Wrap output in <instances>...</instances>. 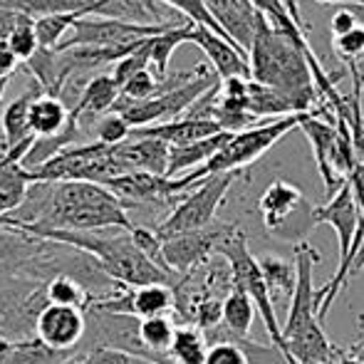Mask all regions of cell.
Masks as SVG:
<instances>
[{"mask_svg": "<svg viewBox=\"0 0 364 364\" xmlns=\"http://www.w3.org/2000/svg\"><path fill=\"white\" fill-rule=\"evenodd\" d=\"M38 240L63 243L82 250L97 263V268L109 280H117L122 288H144V285H168L173 275L159 268L149 255L136 248L132 233L124 235H102V233H80V230H33Z\"/></svg>", "mask_w": 364, "mask_h": 364, "instance_id": "obj_1", "label": "cell"}, {"mask_svg": "<svg viewBox=\"0 0 364 364\" xmlns=\"http://www.w3.org/2000/svg\"><path fill=\"white\" fill-rule=\"evenodd\" d=\"M250 80L265 87H275L288 95L302 97L312 105L315 90H312V70L302 48L275 30L270 20L258 10L255 23L253 48L248 53Z\"/></svg>", "mask_w": 364, "mask_h": 364, "instance_id": "obj_2", "label": "cell"}, {"mask_svg": "<svg viewBox=\"0 0 364 364\" xmlns=\"http://www.w3.org/2000/svg\"><path fill=\"white\" fill-rule=\"evenodd\" d=\"M216 255L225 258V263H228L230 285H233L235 290L245 292V295L253 300L258 315L263 317V325H265V330H268L273 347L283 355L285 364H292L288 355V345H285L283 325L278 322L273 297H270V290L263 278V270H260V265H258V255H253L248 250V238H245L243 228H238L235 223L230 225V230L218 243Z\"/></svg>", "mask_w": 364, "mask_h": 364, "instance_id": "obj_3", "label": "cell"}, {"mask_svg": "<svg viewBox=\"0 0 364 364\" xmlns=\"http://www.w3.org/2000/svg\"><path fill=\"white\" fill-rule=\"evenodd\" d=\"M295 127H300V114L283 117V119H270L265 124H258L253 129L238 132V134L230 136V141L225 144L216 156L208 164H203L201 168L186 173V176L176 178L178 191H188L193 188L198 181L208 176H216V173H230V171H240V168L250 166L255 159H260L270 146L278 139H283L288 132H292Z\"/></svg>", "mask_w": 364, "mask_h": 364, "instance_id": "obj_4", "label": "cell"}, {"mask_svg": "<svg viewBox=\"0 0 364 364\" xmlns=\"http://www.w3.org/2000/svg\"><path fill=\"white\" fill-rule=\"evenodd\" d=\"M235 178H238V171L216 173V176L198 181L188 191V196H181L176 208L159 223V238L164 240L178 233H191V230H201L216 223V213L220 203L225 201V196H228L230 186L235 183Z\"/></svg>", "mask_w": 364, "mask_h": 364, "instance_id": "obj_5", "label": "cell"}, {"mask_svg": "<svg viewBox=\"0 0 364 364\" xmlns=\"http://www.w3.org/2000/svg\"><path fill=\"white\" fill-rule=\"evenodd\" d=\"M312 208L315 206H310L300 188L292 186L290 181H273L263 191L258 203L265 230L290 243L305 240L307 230L315 225Z\"/></svg>", "mask_w": 364, "mask_h": 364, "instance_id": "obj_6", "label": "cell"}, {"mask_svg": "<svg viewBox=\"0 0 364 364\" xmlns=\"http://www.w3.org/2000/svg\"><path fill=\"white\" fill-rule=\"evenodd\" d=\"M181 28V25H178ZM171 28H144V25L122 23V20L97 18V15H82L63 40L58 50L70 48H129V45H141L144 40L161 35Z\"/></svg>", "mask_w": 364, "mask_h": 364, "instance_id": "obj_7", "label": "cell"}, {"mask_svg": "<svg viewBox=\"0 0 364 364\" xmlns=\"http://www.w3.org/2000/svg\"><path fill=\"white\" fill-rule=\"evenodd\" d=\"M292 250H295L297 280L288 307V317H285V325H283L285 337H290L292 332L310 325V322L320 320L317 317V312H320V290L315 288V268L320 263V250L307 243V240L295 243Z\"/></svg>", "mask_w": 364, "mask_h": 364, "instance_id": "obj_8", "label": "cell"}, {"mask_svg": "<svg viewBox=\"0 0 364 364\" xmlns=\"http://www.w3.org/2000/svg\"><path fill=\"white\" fill-rule=\"evenodd\" d=\"M230 225L233 223H213V225H208V228L164 238L161 240L164 265H166L173 275L176 273L186 275V273H191V270H196L198 265L208 263V258L216 253L218 243L230 230Z\"/></svg>", "mask_w": 364, "mask_h": 364, "instance_id": "obj_9", "label": "cell"}, {"mask_svg": "<svg viewBox=\"0 0 364 364\" xmlns=\"http://www.w3.org/2000/svg\"><path fill=\"white\" fill-rule=\"evenodd\" d=\"M87 15L144 25V28H178V25L191 23L181 13L164 5L161 0H97L87 10Z\"/></svg>", "mask_w": 364, "mask_h": 364, "instance_id": "obj_10", "label": "cell"}, {"mask_svg": "<svg viewBox=\"0 0 364 364\" xmlns=\"http://www.w3.org/2000/svg\"><path fill=\"white\" fill-rule=\"evenodd\" d=\"M87 332L85 310L73 305H55L50 302L35 320V335L53 352H68L82 342Z\"/></svg>", "mask_w": 364, "mask_h": 364, "instance_id": "obj_11", "label": "cell"}, {"mask_svg": "<svg viewBox=\"0 0 364 364\" xmlns=\"http://www.w3.org/2000/svg\"><path fill=\"white\" fill-rule=\"evenodd\" d=\"M112 193L119 198L124 206H136V203H166L176 201L181 196L176 186V178L156 176L146 171H132L119 178H112L107 183Z\"/></svg>", "mask_w": 364, "mask_h": 364, "instance_id": "obj_12", "label": "cell"}, {"mask_svg": "<svg viewBox=\"0 0 364 364\" xmlns=\"http://www.w3.org/2000/svg\"><path fill=\"white\" fill-rule=\"evenodd\" d=\"M203 3L230 43L243 55H248L258 23V10L253 8V3L250 0H203Z\"/></svg>", "mask_w": 364, "mask_h": 364, "instance_id": "obj_13", "label": "cell"}, {"mask_svg": "<svg viewBox=\"0 0 364 364\" xmlns=\"http://www.w3.org/2000/svg\"><path fill=\"white\" fill-rule=\"evenodd\" d=\"M191 45H196L208 63L213 65V73L220 80H230V77H245L250 80V65L248 55H243L230 40L220 38L218 33L203 28V25H193L191 30Z\"/></svg>", "mask_w": 364, "mask_h": 364, "instance_id": "obj_14", "label": "cell"}, {"mask_svg": "<svg viewBox=\"0 0 364 364\" xmlns=\"http://www.w3.org/2000/svg\"><path fill=\"white\" fill-rule=\"evenodd\" d=\"M300 129L305 132L307 141H310L312 151H315L317 168H320L322 183H325V193L332 198L342 186H345V181H340L330 168V156H332V149H335L337 139H340V132H337L335 127L327 124V122L317 119V117L310 114V112H307V114H300Z\"/></svg>", "mask_w": 364, "mask_h": 364, "instance_id": "obj_15", "label": "cell"}, {"mask_svg": "<svg viewBox=\"0 0 364 364\" xmlns=\"http://www.w3.org/2000/svg\"><path fill=\"white\" fill-rule=\"evenodd\" d=\"M171 146L149 136H129L124 144H117V156L122 159L127 171H146L166 176Z\"/></svg>", "mask_w": 364, "mask_h": 364, "instance_id": "obj_16", "label": "cell"}, {"mask_svg": "<svg viewBox=\"0 0 364 364\" xmlns=\"http://www.w3.org/2000/svg\"><path fill=\"white\" fill-rule=\"evenodd\" d=\"M220 124L213 119H191V117H181L176 122H166V124L146 127V129H132V136H149V139H159L168 146H186L203 141L208 136L220 134Z\"/></svg>", "mask_w": 364, "mask_h": 364, "instance_id": "obj_17", "label": "cell"}, {"mask_svg": "<svg viewBox=\"0 0 364 364\" xmlns=\"http://www.w3.org/2000/svg\"><path fill=\"white\" fill-rule=\"evenodd\" d=\"M285 345H288L292 364H335V357L340 355L335 345L327 340L320 320L310 322V325L292 332L290 337H285Z\"/></svg>", "mask_w": 364, "mask_h": 364, "instance_id": "obj_18", "label": "cell"}, {"mask_svg": "<svg viewBox=\"0 0 364 364\" xmlns=\"http://www.w3.org/2000/svg\"><path fill=\"white\" fill-rule=\"evenodd\" d=\"M119 97H122V90L114 82L112 73L95 75L82 87L80 100L75 102L70 114H73L75 119H85V117H95V114H109L117 102H119Z\"/></svg>", "mask_w": 364, "mask_h": 364, "instance_id": "obj_19", "label": "cell"}, {"mask_svg": "<svg viewBox=\"0 0 364 364\" xmlns=\"http://www.w3.org/2000/svg\"><path fill=\"white\" fill-rule=\"evenodd\" d=\"M230 132H220L216 136H208L203 141H196V144H186V146H171V154H168V171L166 178H178V173L183 171H196L203 164H208L213 156L230 141Z\"/></svg>", "mask_w": 364, "mask_h": 364, "instance_id": "obj_20", "label": "cell"}, {"mask_svg": "<svg viewBox=\"0 0 364 364\" xmlns=\"http://www.w3.org/2000/svg\"><path fill=\"white\" fill-rule=\"evenodd\" d=\"M70 124V109L60 97H50L40 92L30 107V129L38 139H50L68 129Z\"/></svg>", "mask_w": 364, "mask_h": 364, "instance_id": "obj_21", "label": "cell"}, {"mask_svg": "<svg viewBox=\"0 0 364 364\" xmlns=\"http://www.w3.org/2000/svg\"><path fill=\"white\" fill-rule=\"evenodd\" d=\"M38 95H35V90L23 92V95L15 97L3 109V114H0V134L5 136L8 149H15L23 144V141L33 139V129H30V107H33V100ZM35 139H38V136H35Z\"/></svg>", "mask_w": 364, "mask_h": 364, "instance_id": "obj_22", "label": "cell"}, {"mask_svg": "<svg viewBox=\"0 0 364 364\" xmlns=\"http://www.w3.org/2000/svg\"><path fill=\"white\" fill-rule=\"evenodd\" d=\"M193 25L196 23H186V25H181V28H171V30H166V33L149 38L146 48H149V58H151V73L161 85L168 80V65H171V58H173V53H176V48L183 43H191Z\"/></svg>", "mask_w": 364, "mask_h": 364, "instance_id": "obj_23", "label": "cell"}, {"mask_svg": "<svg viewBox=\"0 0 364 364\" xmlns=\"http://www.w3.org/2000/svg\"><path fill=\"white\" fill-rule=\"evenodd\" d=\"M206 340H213V345L208 347L203 364H253L248 355L250 340H240V337L230 335L223 327V322L206 332Z\"/></svg>", "mask_w": 364, "mask_h": 364, "instance_id": "obj_24", "label": "cell"}, {"mask_svg": "<svg viewBox=\"0 0 364 364\" xmlns=\"http://www.w3.org/2000/svg\"><path fill=\"white\" fill-rule=\"evenodd\" d=\"M258 265L263 270L265 285L270 290V297H273V305L280 300L283 295H288L292 300V292H295V280H297V270L295 263H288L280 255H258Z\"/></svg>", "mask_w": 364, "mask_h": 364, "instance_id": "obj_25", "label": "cell"}, {"mask_svg": "<svg viewBox=\"0 0 364 364\" xmlns=\"http://www.w3.org/2000/svg\"><path fill=\"white\" fill-rule=\"evenodd\" d=\"M208 340L206 332L198 327H176L171 350H168V360L173 364H203L208 355Z\"/></svg>", "mask_w": 364, "mask_h": 364, "instance_id": "obj_26", "label": "cell"}, {"mask_svg": "<svg viewBox=\"0 0 364 364\" xmlns=\"http://www.w3.org/2000/svg\"><path fill=\"white\" fill-rule=\"evenodd\" d=\"M255 312L258 310H255L253 300H250L245 292L230 288L228 295H225V300H223V327L230 332V335L245 340L248 332H250V327H253Z\"/></svg>", "mask_w": 364, "mask_h": 364, "instance_id": "obj_27", "label": "cell"}, {"mask_svg": "<svg viewBox=\"0 0 364 364\" xmlns=\"http://www.w3.org/2000/svg\"><path fill=\"white\" fill-rule=\"evenodd\" d=\"M82 15H85V10H80V13H50L35 18V33H38L40 50H58Z\"/></svg>", "mask_w": 364, "mask_h": 364, "instance_id": "obj_28", "label": "cell"}, {"mask_svg": "<svg viewBox=\"0 0 364 364\" xmlns=\"http://www.w3.org/2000/svg\"><path fill=\"white\" fill-rule=\"evenodd\" d=\"M45 292H48V300L55 302V305H73L80 307V310H87V302H90L87 290L70 275H55L45 285Z\"/></svg>", "mask_w": 364, "mask_h": 364, "instance_id": "obj_29", "label": "cell"}, {"mask_svg": "<svg viewBox=\"0 0 364 364\" xmlns=\"http://www.w3.org/2000/svg\"><path fill=\"white\" fill-rule=\"evenodd\" d=\"M161 3L168 5V8H173L176 13H181L183 18L191 20V23L203 25V28L213 30V33H218L220 38L228 40V35L220 30V25L213 20V15L208 13V8H206V3H203V0H161Z\"/></svg>", "mask_w": 364, "mask_h": 364, "instance_id": "obj_30", "label": "cell"}, {"mask_svg": "<svg viewBox=\"0 0 364 364\" xmlns=\"http://www.w3.org/2000/svg\"><path fill=\"white\" fill-rule=\"evenodd\" d=\"M146 43H149V40H146ZM146 43H141L139 48L134 50V53L127 55L124 60H119V63L114 65V70H112V77H114V82L119 85V90L132 80V77H136L139 73H146V70H151V58H149Z\"/></svg>", "mask_w": 364, "mask_h": 364, "instance_id": "obj_31", "label": "cell"}, {"mask_svg": "<svg viewBox=\"0 0 364 364\" xmlns=\"http://www.w3.org/2000/svg\"><path fill=\"white\" fill-rule=\"evenodd\" d=\"M332 50L335 55L350 68H357V63L364 58V25H357L352 33L332 38Z\"/></svg>", "mask_w": 364, "mask_h": 364, "instance_id": "obj_32", "label": "cell"}, {"mask_svg": "<svg viewBox=\"0 0 364 364\" xmlns=\"http://www.w3.org/2000/svg\"><path fill=\"white\" fill-rule=\"evenodd\" d=\"M129 136H132V127L117 112H109V114H105L97 122V141L100 144L117 146V144H124Z\"/></svg>", "mask_w": 364, "mask_h": 364, "instance_id": "obj_33", "label": "cell"}, {"mask_svg": "<svg viewBox=\"0 0 364 364\" xmlns=\"http://www.w3.org/2000/svg\"><path fill=\"white\" fill-rule=\"evenodd\" d=\"M156 95H161V82L154 77L151 70L132 77V80L122 87V97L129 100V102H144V100H151V97H156Z\"/></svg>", "mask_w": 364, "mask_h": 364, "instance_id": "obj_34", "label": "cell"}, {"mask_svg": "<svg viewBox=\"0 0 364 364\" xmlns=\"http://www.w3.org/2000/svg\"><path fill=\"white\" fill-rule=\"evenodd\" d=\"M8 48L20 63H30L35 55L40 53V43H38V33H35V20L18 30L13 38L8 40Z\"/></svg>", "mask_w": 364, "mask_h": 364, "instance_id": "obj_35", "label": "cell"}, {"mask_svg": "<svg viewBox=\"0 0 364 364\" xmlns=\"http://www.w3.org/2000/svg\"><path fill=\"white\" fill-rule=\"evenodd\" d=\"M75 364H151L136 355H129L124 350H114V347H95L87 355H82Z\"/></svg>", "mask_w": 364, "mask_h": 364, "instance_id": "obj_36", "label": "cell"}, {"mask_svg": "<svg viewBox=\"0 0 364 364\" xmlns=\"http://www.w3.org/2000/svg\"><path fill=\"white\" fill-rule=\"evenodd\" d=\"M33 20L35 15L25 13V10L13 8V5H0V43H8L23 25L33 23Z\"/></svg>", "mask_w": 364, "mask_h": 364, "instance_id": "obj_37", "label": "cell"}, {"mask_svg": "<svg viewBox=\"0 0 364 364\" xmlns=\"http://www.w3.org/2000/svg\"><path fill=\"white\" fill-rule=\"evenodd\" d=\"M357 25H362V23H360V18H357L355 10H352V8H337L335 13H332V18H330L332 38H340V35L352 33Z\"/></svg>", "mask_w": 364, "mask_h": 364, "instance_id": "obj_38", "label": "cell"}, {"mask_svg": "<svg viewBox=\"0 0 364 364\" xmlns=\"http://www.w3.org/2000/svg\"><path fill=\"white\" fill-rule=\"evenodd\" d=\"M20 60L10 53L8 43H0V75H13L18 70Z\"/></svg>", "mask_w": 364, "mask_h": 364, "instance_id": "obj_39", "label": "cell"}, {"mask_svg": "<svg viewBox=\"0 0 364 364\" xmlns=\"http://www.w3.org/2000/svg\"><path fill=\"white\" fill-rule=\"evenodd\" d=\"M357 327H360V335H362V342H364V315L357 317Z\"/></svg>", "mask_w": 364, "mask_h": 364, "instance_id": "obj_40", "label": "cell"}, {"mask_svg": "<svg viewBox=\"0 0 364 364\" xmlns=\"http://www.w3.org/2000/svg\"><path fill=\"white\" fill-rule=\"evenodd\" d=\"M58 364H75V362H58Z\"/></svg>", "mask_w": 364, "mask_h": 364, "instance_id": "obj_41", "label": "cell"}]
</instances>
